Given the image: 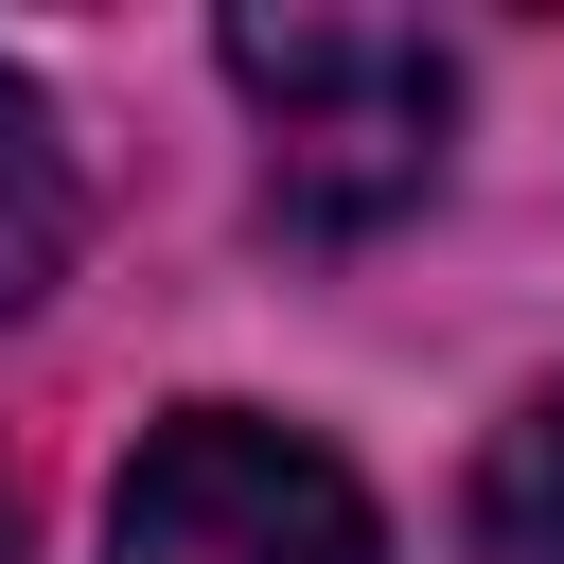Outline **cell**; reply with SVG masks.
<instances>
[{"instance_id":"3957f363","label":"cell","mask_w":564,"mask_h":564,"mask_svg":"<svg viewBox=\"0 0 564 564\" xmlns=\"http://www.w3.org/2000/svg\"><path fill=\"white\" fill-rule=\"evenodd\" d=\"M70 229H88V176H70V141H53V88H35V70H0V317H35V300H53Z\"/></svg>"},{"instance_id":"7a4b0ae2","label":"cell","mask_w":564,"mask_h":564,"mask_svg":"<svg viewBox=\"0 0 564 564\" xmlns=\"http://www.w3.org/2000/svg\"><path fill=\"white\" fill-rule=\"evenodd\" d=\"M106 564H388V529L300 423L176 405L106 494Z\"/></svg>"},{"instance_id":"6da1fadb","label":"cell","mask_w":564,"mask_h":564,"mask_svg":"<svg viewBox=\"0 0 564 564\" xmlns=\"http://www.w3.org/2000/svg\"><path fill=\"white\" fill-rule=\"evenodd\" d=\"M229 88L264 106V194L300 229H388L458 123V53L388 18H229Z\"/></svg>"},{"instance_id":"277c9868","label":"cell","mask_w":564,"mask_h":564,"mask_svg":"<svg viewBox=\"0 0 564 564\" xmlns=\"http://www.w3.org/2000/svg\"><path fill=\"white\" fill-rule=\"evenodd\" d=\"M476 546H494V564H564V388L494 441V476H476Z\"/></svg>"}]
</instances>
